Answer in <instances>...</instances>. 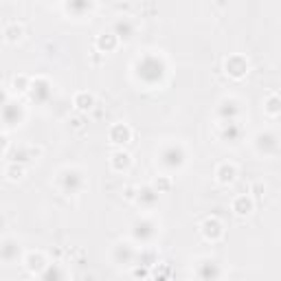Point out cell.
<instances>
[{
  "label": "cell",
  "mask_w": 281,
  "mask_h": 281,
  "mask_svg": "<svg viewBox=\"0 0 281 281\" xmlns=\"http://www.w3.org/2000/svg\"><path fill=\"white\" fill-rule=\"evenodd\" d=\"M68 9H73V14L82 16L86 9H90V0H70V2H68Z\"/></svg>",
  "instance_id": "obj_3"
},
{
  "label": "cell",
  "mask_w": 281,
  "mask_h": 281,
  "mask_svg": "<svg viewBox=\"0 0 281 281\" xmlns=\"http://www.w3.org/2000/svg\"><path fill=\"white\" fill-rule=\"evenodd\" d=\"M156 68H163L161 64H158V60H154V57H145L143 64H138V75L143 79H148V82H156V79H161V75L154 73Z\"/></svg>",
  "instance_id": "obj_1"
},
{
  "label": "cell",
  "mask_w": 281,
  "mask_h": 281,
  "mask_svg": "<svg viewBox=\"0 0 281 281\" xmlns=\"http://www.w3.org/2000/svg\"><path fill=\"white\" fill-rule=\"evenodd\" d=\"M163 163H165V165H169V167H176V165H180V163H182V154H180L178 149L171 148L169 152L163 154Z\"/></svg>",
  "instance_id": "obj_2"
}]
</instances>
